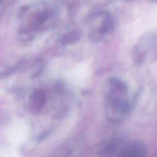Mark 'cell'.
Masks as SVG:
<instances>
[{
  "mask_svg": "<svg viewBox=\"0 0 157 157\" xmlns=\"http://www.w3.org/2000/svg\"><path fill=\"white\" fill-rule=\"evenodd\" d=\"M150 1H151V2H157V0H149Z\"/></svg>",
  "mask_w": 157,
  "mask_h": 157,
  "instance_id": "cell-5",
  "label": "cell"
},
{
  "mask_svg": "<svg viewBox=\"0 0 157 157\" xmlns=\"http://www.w3.org/2000/svg\"><path fill=\"white\" fill-rule=\"evenodd\" d=\"M113 28V20L110 15L105 16L101 28V31L102 33H108L111 31Z\"/></svg>",
  "mask_w": 157,
  "mask_h": 157,
  "instance_id": "cell-3",
  "label": "cell"
},
{
  "mask_svg": "<svg viewBox=\"0 0 157 157\" xmlns=\"http://www.w3.org/2000/svg\"><path fill=\"white\" fill-rule=\"evenodd\" d=\"M1 1H2V0H0V2H1Z\"/></svg>",
  "mask_w": 157,
  "mask_h": 157,
  "instance_id": "cell-6",
  "label": "cell"
},
{
  "mask_svg": "<svg viewBox=\"0 0 157 157\" xmlns=\"http://www.w3.org/2000/svg\"><path fill=\"white\" fill-rule=\"evenodd\" d=\"M78 39V35L77 33H72L63 36L61 39V42L64 44H70L76 41Z\"/></svg>",
  "mask_w": 157,
  "mask_h": 157,
  "instance_id": "cell-4",
  "label": "cell"
},
{
  "mask_svg": "<svg viewBox=\"0 0 157 157\" xmlns=\"http://www.w3.org/2000/svg\"><path fill=\"white\" fill-rule=\"evenodd\" d=\"M147 150L145 146L139 142H134L124 147L121 150V156H144Z\"/></svg>",
  "mask_w": 157,
  "mask_h": 157,
  "instance_id": "cell-2",
  "label": "cell"
},
{
  "mask_svg": "<svg viewBox=\"0 0 157 157\" xmlns=\"http://www.w3.org/2000/svg\"><path fill=\"white\" fill-rule=\"evenodd\" d=\"M45 103V95L42 90H36L32 94L29 100V107L34 113L40 112Z\"/></svg>",
  "mask_w": 157,
  "mask_h": 157,
  "instance_id": "cell-1",
  "label": "cell"
}]
</instances>
